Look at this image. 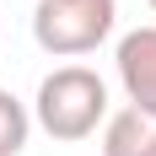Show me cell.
Wrapping results in <instances>:
<instances>
[{"mask_svg": "<svg viewBox=\"0 0 156 156\" xmlns=\"http://www.w3.org/2000/svg\"><path fill=\"white\" fill-rule=\"evenodd\" d=\"M102 156H156V119L124 108L102 124Z\"/></svg>", "mask_w": 156, "mask_h": 156, "instance_id": "obj_4", "label": "cell"}, {"mask_svg": "<svg viewBox=\"0 0 156 156\" xmlns=\"http://www.w3.org/2000/svg\"><path fill=\"white\" fill-rule=\"evenodd\" d=\"M113 65H119V86H124L129 108L145 113V119H156V27L124 32Z\"/></svg>", "mask_w": 156, "mask_h": 156, "instance_id": "obj_3", "label": "cell"}, {"mask_svg": "<svg viewBox=\"0 0 156 156\" xmlns=\"http://www.w3.org/2000/svg\"><path fill=\"white\" fill-rule=\"evenodd\" d=\"M145 5H151V11H156V0H145Z\"/></svg>", "mask_w": 156, "mask_h": 156, "instance_id": "obj_6", "label": "cell"}, {"mask_svg": "<svg viewBox=\"0 0 156 156\" xmlns=\"http://www.w3.org/2000/svg\"><path fill=\"white\" fill-rule=\"evenodd\" d=\"M27 135H32V113H27V102H22L16 92H5V86H0V156H22Z\"/></svg>", "mask_w": 156, "mask_h": 156, "instance_id": "obj_5", "label": "cell"}, {"mask_svg": "<svg viewBox=\"0 0 156 156\" xmlns=\"http://www.w3.org/2000/svg\"><path fill=\"white\" fill-rule=\"evenodd\" d=\"M32 124L48 140H86L97 124H108V81L86 65H59L38 81L32 97Z\"/></svg>", "mask_w": 156, "mask_h": 156, "instance_id": "obj_1", "label": "cell"}, {"mask_svg": "<svg viewBox=\"0 0 156 156\" xmlns=\"http://www.w3.org/2000/svg\"><path fill=\"white\" fill-rule=\"evenodd\" d=\"M113 16H119L113 0H38L32 38L54 59H81L113 32Z\"/></svg>", "mask_w": 156, "mask_h": 156, "instance_id": "obj_2", "label": "cell"}]
</instances>
